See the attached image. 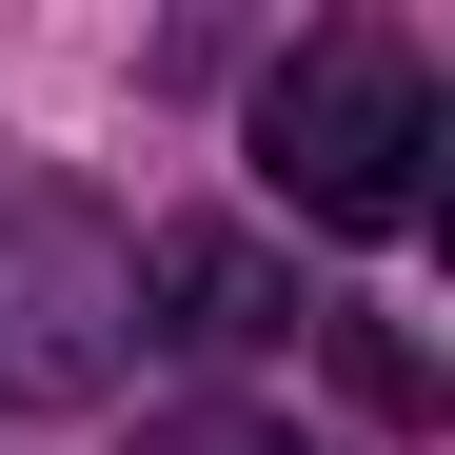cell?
<instances>
[{"instance_id": "3", "label": "cell", "mask_w": 455, "mask_h": 455, "mask_svg": "<svg viewBox=\"0 0 455 455\" xmlns=\"http://www.w3.org/2000/svg\"><path fill=\"white\" fill-rule=\"evenodd\" d=\"M139 297H159V337H198V356H258V337H297L317 297H297L238 218H179V238H139Z\"/></svg>"}, {"instance_id": "1", "label": "cell", "mask_w": 455, "mask_h": 455, "mask_svg": "<svg viewBox=\"0 0 455 455\" xmlns=\"http://www.w3.org/2000/svg\"><path fill=\"white\" fill-rule=\"evenodd\" d=\"M258 159H277V198L317 218V238H416L435 218V80L396 40H317L258 100Z\"/></svg>"}, {"instance_id": "2", "label": "cell", "mask_w": 455, "mask_h": 455, "mask_svg": "<svg viewBox=\"0 0 455 455\" xmlns=\"http://www.w3.org/2000/svg\"><path fill=\"white\" fill-rule=\"evenodd\" d=\"M139 317V258L100 238L80 198H20L0 218V396H100Z\"/></svg>"}, {"instance_id": "5", "label": "cell", "mask_w": 455, "mask_h": 455, "mask_svg": "<svg viewBox=\"0 0 455 455\" xmlns=\"http://www.w3.org/2000/svg\"><path fill=\"white\" fill-rule=\"evenodd\" d=\"M139 455H317V435H277V416H159Z\"/></svg>"}, {"instance_id": "4", "label": "cell", "mask_w": 455, "mask_h": 455, "mask_svg": "<svg viewBox=\"0 0 455 455\" xmlns=\"http://www.w3.org/2000/svg\"><path fill=\"white\" fill-rule=\"evenodd\" d=\"M337 376H356V396H376V416H435V356H416L396 317H337Z\"/></svg>"}]
</instances>
